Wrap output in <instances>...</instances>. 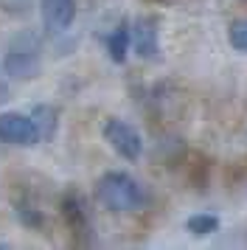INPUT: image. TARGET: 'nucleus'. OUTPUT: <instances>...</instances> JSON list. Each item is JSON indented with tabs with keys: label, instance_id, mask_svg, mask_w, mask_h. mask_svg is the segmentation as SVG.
<instances>
[{
	"label": "nucleus",
	"instance_id": "f257e3e1",
	"mask_svg": "<svg viewBox=\"0 0 247 250\" xmlns=\"http://www.w3.org/2000/svg\"><path fill=\"white\" fill-rule=\"evenodd\" d=\"M96 200L110 211H138L144 208V186L126 171H107L96 186Z\"/></svg>",
	"mask_w": 247,
	"mask_h": 250
},
{
	"label": "nucleus",
	"instance_id": "f03ea898",
	"mask_svg": "<svg viewBox=\"0 0 247 250\" xmlns=\"http://www.w3.org/2000/svg\"><path fill=\"white\" fill-rule=\"evenodd\" d=\"M104 141L126 160H138L141 152H144V141L138 135V129L126 121H121V118H110L104 124Z\"/></svg>",
	"mask_w": 247,
	"mask_h": 250
},
{
	"label": "nucleus",
	"instance_id": "7ed1b4c3",
	"mask_svg": "<svg viewBox=\"0 0 247 250\" xmlns=\"http://www.w3.org/2000/svg\"><path fill=\"white\" fill-rule=\"evenodd\" d=\"M0 141H3V144H14V146H31V144H40L31 118H28L25 113H14V110L0 113Z\"/></svg>",
	"mask_w": 247,
	"mask_h": 250
},
{
	"label": "nucleus",
	"instance_id": "20e7f679",
	"mask_svg": "<svg viewBox=\"0 0 247 250\" xmlns=\"http://www.w3.org/2000/svg\"><path fill=\"white\" fill-rule=\"evenodd\" d=\"M129 45L138 51V57L157 59L160 54V40H157V20L152 17H138L129 28Z\"/></svg>",
	"mask_w": 247,
	"mask_h": 250
},
{
	"label": "nucleus",
	"instance_id": "39448f33",
	"mask_svg": "<svg viewBox=\"0 0 247 250\" xmlns=\"http://www.w3.org/2000/svg\"><path fill=\"white\" fill-rule=\"evenodd\" d=\"M40 14H42V25L51 34H62L76 17V3L73 0H40Z\"/></svg>",
	"mask_w": 247,
	"mask_h": 250
},
{
	"label": "nucleus",
	"instance_id": "423d86ee",
	"mask_svg": "<svg viewBox=\"0 0 247 250\" xmlns=\"http://www.w3.org/2000/svg\"><path fill=\"white\" fill-rule=\"evenodd\" d=\"M3 68L14 79H31V76L40 73V57H37V51H20V48H14V51L6 54Z\"/></svg>",
	"mask_w": 247,
	"mask_h": 250
},
{
	"label": "nucleus",
	"instance_id": "0eeeda50",
	"mask_svg": "<svg viewBox=\"0 0 247 250\" xmlns=\"http://www.w3.org/2000/svg\"><path fill=\"white\" fill-rule=\"evenodd\" d=\"M62 216H65L67 228H70L73 233H84L90 228L87 211H84V205H82V200H79L76 194H67L65 200H62Z\"/></svg>",
	"mask_w": 247,
	"mask_h": 250
},
{
	"label": "nucleus",
	"instance_id": "6e6552de",
	"mask_svg": "<svg viewBox=\"0 0 247 250\" xmlns=\"http://www.w3.org/2000/svg\"><path fill=\"white\" fill-rule=\"evenodd\" d=\"M31 124L37 129V141H51L56 132V110L51 104H37L31 110Z\"/></svg>",
	"mask_w": 247,
	"mask_h": 250
},
{
	"label": "nucleus",
	"instance_id": "1a4fd4ad",
	"mask_svg": "<svg viewBox=\"0 0 247 250\" xmlns=\"http://www.w3.org/2000/svg\"><path fill=\"white\" fill-rule=\"evenodd\" d=\"M126 51H129V23H121L110 37H107V54L112 62H126Z\"/></svg>",
	"mask_w": 247,
	"mask_h": 250
},
{
	"label": "nucleus",
	"instance_id": "9d476101",
	"mask_svg": "<svg viewBox=\"0 0 247 250\" xmlns=\"http://www.w3.org/2000/svg\"><path fill=\"white\" fill-rule=\"evenodd\" d=\"M219 216L216 214H194L185 219V230H188L191 236H211L219 230Z\"/></svg>",
	"mask_w": 247,
	"mask_h": 250
},
{
	"label": "nucleus",
	"instance_id": "9b49d317",
	"mask_svg": "<svg viewBox=\"0 0 247 250\" xmlns=\"http://www.w3.org/2000/svg\"><path fill=\"white\" fill-rule=\"evenodd\" d=\"M227 37H230V45H233L236 51L247 54V17H242V20H233V23H230V31H227Z\"/></svg>",
	"mask_w": 247,
	"mask_h": 250
},
{
	"label": "nucleus",
	"instance_id": "f8f14e48",
	"mask_svg": "<svg viewBox=\"0 0 247 250\" xmlns=\"http://www.w3.org/2000/svg\"><path fill=\"white\" fill-rule=\"evenodd\" d=\"M6 99H9V84L0 82V102H6Z\"/></svg>",
	"mask_w": 247,
	"mask_h": 250
}]
</instances>
